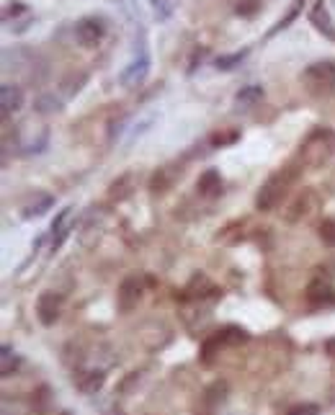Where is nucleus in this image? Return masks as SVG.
I'll list each match as a JSON object with an SVG mask.
<instances>
[{
  "label": "nucleus",
  "mask_w": 335,
  "mask_h": 415,
  "mask_svg": "<svg viewBox=\"0 0 335 415\" xmlns=\"http://www.w3.org/2000/svg\"><path fill=\"white\" fill-rule=\"evenodd\" d=\"M304 3H307V0H292V6H289V10H286V16H284V18H278L276 26H274V29H271V31L266 34V39H271V36H276L278 31H284L286 26H292V21H294L297 16H299V10H302V6H304Z\"/></svg>",
  "instance_id": "6ab92c4d"
},
{
  "label": "nucleus",
  "mask_w": 335,
  "mask_h": 415,
  "mask_svg": "<svg viewBox=\"0 0 335 415\" xmlns=\"http://www.w3.org/2000/svg\"><path fill=\"white\" fill-rule=\"evenodd\" d=\"M333 6H335V0H333Z\"/></svg>",
  "instance_id": "7c9ffc66"
},
{
  "label": "nucleus",
  "mask_w": 335,
  "mask_h": 415,
  "mask_svg": "<svg viewBox=\"0 0 335 415\" xmlns=\"http://www.w3.org/2000/svg\"><path fill=\"white\" fill-rule=\"evenodd\" d=\"M196 188H199L201 196H217L222 191V176H219V170L214 168L204 170L199 176V181H196Z\"/></svg>",
  "instance_id": "dca6fc26"
},
{
  "label": "nucleus",
  "mask_w": 335,
  "mask_h": 415,
  "mask_svg": "<svg viewBox=\"0 0 335 415\" xmlns=\"http://www.w3.org/2000/svg\"><path fill=\"white\" fill-rule=\"evenodd\" d=\"M263 101V88L260 85H245L234 93V103L243 106V109H251V106H258Z\"/></svg>",
  "instance_id": "a211bd4d"
},
{
  "label": "nucleus",
  "mask_w": 335,
  "mask_h": 415,
  "mask_svg": "<svg viewBox=\"0 0 335 415\" xmlns=\"http://www.w3.org/2000/svg\"><path fill=\"white\" fill-rule=\"evenodd\" d=\"M248 54H251V50H240V52H232V54H219V57L214 59V68L217 70H234L237 65H243Z\"/></svg>",
  "instance_id": "412c9836"
},
{
  "label": "nucleus",
  "mask_w": 335,
  "mask_h": 415,
  "mask_svg": "<svg viewBox=\"0 0 335 415\" xmlns=\"http://www.w3.org/2000/svg\"><path fill=\"white\" fill-rule=\"evenodd\" d=\"M286 415H320V405H315V402H302V405L289 407Z\"/></svg>",
  "instance_id": "bb28decb"
},
{
  "label": "nucleus",
  "mask_w": 335,
  "mask_h": 415,
  "mask_svg": "<svg viewBox=\"0 0 335 415\" xmlns=\"http://www.w3.org/2000/svg\"><path fill=\"white\" fill-rule=\"evenodd\" d=\"M320 206H322V196H320L315 188H302V194L286 206L284 220L297 225V222L307 220V217H310L315 209H320Z\"/></svg>",
  "instance_id": "20e7f679"
},
{
  "label": "nucleus",
  "mask_w": 335,
  "mask_h": 415,
  "mask_svg": "<svg viewBox=\"0 0 335 415\" xmlns=\"http://www.w3.org/2000/svg\"><path fill=\"white\" fill-rule=\"evenodd\" d=\"M140 299H142V284L134 279V276H129V279H124L119 284V292H117L119 312H132V310H137Z\"/></svg>",
  "instance_id": "6e6552de"
},
{
  "label": "nucleus",
  "mask_w": 335,
  "mask_h": 415,
  "mask_svg": "<svg viewBox=\"0 0 335 415\" xmlns=\"http://www.w3.org/2000/svg\"><path fill=\"white\" fill-rule=\"evenodd\" d=\"M234 139H240V132L237 129H230V132H222V135H211L209 137V142L214 144V147H222V144H230V142H234Z\"/></svg>",
  "instance_id": "393cba45"
},
{
  "label": "nucleus",
  "mask_w": 335,
  "mask_h": 415,
  "mask_svg": "<svg viewBox=\"0 0 335 415\" xmlns=\"http://www.w3.org/2000/svg\"><path fill=\"white\" fill-rule=\"evenodd\" d=\"M234 10H237L240 16H251V13H255V10H258V0H237Z\"/></svg>",
  "instance_id": "cd10ccee"
},
{
  "label": "nucleus",
  "mask_w": 335,
  "mask_h": 415,
  "mask_svg": "<svg viewBox=\"0 0 335 415\" xmlns=\"http://www.w3.org/2000/svg\"><path fill=\"white\" fill-rule=\"evenodd\" d=\"M54 206V196L52 194H36L34 199H29V202L24 204V217L26 220H34V217H42V214H47Z\"/></svg>",
  "instance_id": "2eb2a0df"
},
{
  "label": "nucleus",
  "mask_w": 335,
  "mask_h": 415,
  "mask_svg": "<svg viewBox=\"0 0 335 415\" xmlns=\"http://www.w3.org/2000/svg\"><path fill=\"white\" fill-rule=\"evenodd\" d=\"M18 364H21V359L16 356L13 348L10 346L0 348V372H3V377H10L18 369Z\"/></svg>",
  "instance_id": "4be33fe9"
},
{
  "label": "nucleus",
  "mask_w": 335,
  "mask_h": 415,
  "mask_svg": "<svg viewBox=\"0 0 335 415\" xmlns=\"http://www.w3.org/2000/svg\"><path fill=\"white\" fill-rule=\"evenodd\" d=\"M302 85L312 96H327L335 91V59H320L304 68Z\"/></svg>",
  "instance_id": "7ed1b4c3"
},
{
  "label": "nucleus",
  "mask_w": 335,
  "mask_h": 415,
  "mask_svg": "<svg viewBox=\"0 0 335 415\" xmlns=\"http://www.w3.org/2000/svg\"><path fill=\"white\" fill-rule=\"evenodd\" d=\"M103 382H106V374L100 372V369H93V372H85L77 377V390L83 392V395H96V392L103 387Z\"/></svg>",
  "instance_id": "f3484780"
},
{
  "label": "nucleus",
  "mask_w": 335,
  "mask_h": 415,
  "mask_svg": "<svg viewBox=\"0 0 335 415\" xmlns=\"http://www.w3.org/2000/svg\"><path fill=\"white\" fill-rule=\"evenodd\" d=\"M59 415H73V413H67V410H62V413H59Z\"/></svg>",
  "instance_id": "c756f323"
},
{
  "label": "nucleus",
  "mask_w": 335,
  "mask_h": 415,
  "mask_svg": "<svg viewBox=\"0 0 335 415\" xmlns=\"http://www.w3.org/2000/svg\"><path fill=\"white\" fill-rule=\"evenodd\" d=\"M178 178H181V168H176V165H163V168H158L155 173H152L150 191L158 196L165 194V191H170V188L176 186Z\"/></svg>",
  "instance_id": "9b49d317"
},
{
  "label": "nucleus",
  "mask_w": 335,
  "mask_h": 415,
  "mask_svg": "<svg viewBox=\"0 0 335 415\" xmlns=\"http://www.w3.org/2000/svg\"><path fill=\"white\" fill-rule=\"evenodd\" d=\"M70 214H73V206H65L52 222V250H57L65 243V237L70 235Z\"/></svg>",
  "instance_id": "4468645a"
},
{
  "label": "nucleus",
  "mask_w": 335,
  "mask_h": 415,
  "mask_svg": "<svg viewBox=\"0 0 335 415\" xmlns=\"http://www.w3.org/2000/svg\"><path fill=\"white\" fill-rule=\"evenodd\" d=\"M59 310H62V296L54 294V292H44V294H39V299H36V317H39V322L42 325H54L59 317Z\"/></svg>",
  "instance_id": "1a4fd4ad"
},
{
  "label": "nucleus",
  "mask_w": 335,
  "mask_h": 415,
  "mask_svg": "<svg viewBox=\"0 0 335 415\" xmlns=\"http://www.w3.org/2000/svg\"><path fill=\"white\" fill-rule=\"evenodd\" d=\"M248 340V333L243 328H225L219 333V343H245Z\"/></svg>",
  "instance_id": "5701e85b"
},
{
  "label": "nucleus",
  "mask_w": 335,
  "mask_h": 415,
  "mask_svg": "<svg viewBox=\"0 0 335 415\" xmlns=\"http://www.w3.org/2000/svg\"><path fill=\"white\" fill-rule=\"evenodd\" d=\"M307 21L315 26V31L322 34L327 42L335 44V24H333V16H330V10H327L325 0H315L310 6V13H307Z\"/></svg>",
  "instance_id": "0eeeda50"
},
{
  "label": "nucleus",
  "mask_w": 335,
  "mask_h": 415,
  "mask_svg": "<svg viewBox=\"0 0 335 415\" xmlns=\"http://www.w3.org/2000/svg\"><path fill=\"white\" fill-rule=\"evenodd\" d=\"M0 103H3V119H8L10 114L21 111L24 106V91L16 83H3L0 85Z\"/></svg>",
  "instance_id": "f8f14e48"
},
{
  "label": "nucleus",
  "mask_w": 335,
  "mask_h": 415,
  "mask_svg": "<svg viewBox=\"0 0 335 415\" xmlns=\"http://www.w3.org/2000/svg\"><path fill=\"white\" fill-rule=\"evenodd\" d=\"M302 176V165H284L276 170L274 176H268V181L260 186L258 196H255V209L258 212H274L286 202V196L292 194V188L297 186V181Z\"/></svg>",
  "instance_id": "f257e3e1"
},
{
  "label": "nucleus",
  "mask_w": 335,
  "mask_h": 415,
  "mask_svg": "<svg viewBox=\"0 0 335 415\" xmlns=\"http://www.w3.org/2000/svg\"><path fill=\"white\" fill-rule=\"evenodd\" d=\"M325 354L333 356V359H335V338H327L325 340Z\"/></svg>",
  "instance_id": "c85d7f7f"
},
{
  "label": "nucleus",
  "mask_w": 335,
  "mask_h": 415,
  "mask_svg": "<svg viewBox=\"0 0 335 415\" xmlns=\"http://www.w3.org/2000/svg\"><path fill=\"white\" fill-rule=\"evenodd\" d=\"M307 302L312 307H333L335 305V287L327 279H312L307 284Z\"/></svg>",
  "instance_id": "9d476101"
},
{
  "label": "nucleus",
  "mask_w": 335,
  "mask_h": 415,
  "mask_svg": "<svg viewBox=\"0 0 335 415\" xmlns=\"http://www.w3.org/2000/svg\"><path fill=\"white\" fill-rule=\"evenodd\" d=\"M318 235H320V240H322L325 246L335 248V222L333 220H322V222H320Z\"/></svg>",
  "instance_id": "b1692460"
},
{
  "label": "nucleus",
  "mask_w": 335,
  "mask_h": 415,
  "mask_svg": "<svg viewBox=\"0 0 335 415\" xmlns=\"http://www.w3.org/2000/svg\"><path fill=\"white\" fill-rule=\"evenodd\" d=\"M335 155V129L330 127H315L310 135L304 137L299 147V165L304 168H322Z\"/></svg>",
  "instance_id": "f03ea898"
},
{
  "label": "nucleus",
  "mask_w": 335,
  "mask_h": 415,
  "mask_svg": "<svg viewBox=\"0 0 335 415\" xmlns=\"http://www.w3.org/2000/svg\"><path fill=\"white\" fill-rule=\"evenodd\" d=\"M26 6L24 3H21V0H10L8 6H6V10H3V21H6V24H8L10 21V16L16 18V16H21V13H26Z\"/></svg>",
  "instance_id": "a878e982"
},
{
  "label": "nucleus",
  "mask_w": 335,
  "mask_h": 415,
  "mask_svg": "<svg viewBox=\"0 0 335 415\" xmlns=\"http://www.w3.org/2000/svg\"><path fill=\"white\" fill-rule=\"evenodd\" d=\"M137 188V173H121L117 181H111L109 199L111 202H126Z\"/></svg>",
  "instance_id": "ddd939ff"
},
{
  "label": "nucleus",
  "mask_w": 335,
  "mask_h": 415,
  "mask_svg": "<svg viewBox=\"0 0 335 415\" xmlns=\"http://www.w3.org/2000/svg\"><path fill=\"white\" fill-rule=\"evenodd\" d=\"M150 65H152L150 54L142 52L140 57H134L132 62L119 73V85H121V88H129V91H132V88H140V85L147 80V75H150Z\"/></svg>",
  "instance_id": "423d86ee"
},
{
  "label": "nucleus",
  "mask_w": 335,
  "mask_h": 415,
  "mask_svg": "<svg viewBox=\"0 0 335 415\" xmlns=\"http://www.w3.org/2000/svg\"><path fill=\"white\" fill-rule=\"evenodd\" d=\"M106 36V21L100 16H83L75 24V39L80 47H96V44L103 42Z\"/></svg>",
  "instance_id": "39448f33"
},
{
  "label": "nucleus",
  "mask_w": 335,
  "mask_h": 415,
  "mask_svg": "<svg viewBox=\"0 0 335 415\" xmlns=\"http://www.w3.org/2000/svg\"><path fill=\"white\" fill-rule=\"evenodd\" d=\"M34 109L39 111V114H44V116H50V114L62 111V101H59L54 93H42L36 101H34Z\"/></svg>",
  "instance_id": "aec40b11"
}]
</instances>
